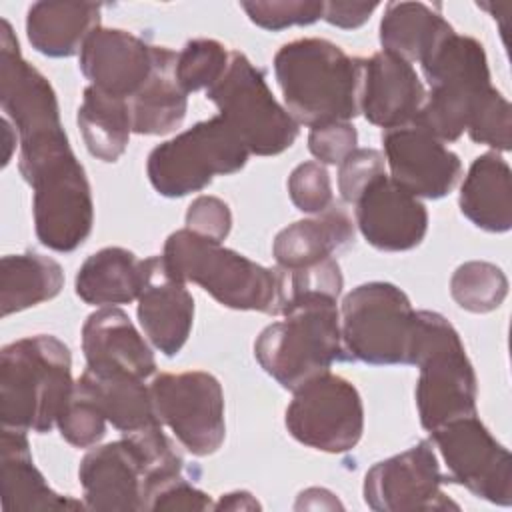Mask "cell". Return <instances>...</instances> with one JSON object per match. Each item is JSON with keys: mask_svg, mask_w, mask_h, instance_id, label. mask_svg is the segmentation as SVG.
<instances>
[{"mask_svg": "<svg viewBox=\"0 0 512 512\" xmlns=\"http://www.w3.org/2000/svg\"><path fill=\"white\" fill-rule=\"evenodd\" d=\"M186 228L208 240L222 242L232 228V212L228 204L216 196H198L186 212Z\"/></svg>", "mask_w": 512, "mask_h": 512, "instance_id": "b9f144b4", "label": "cell"}, {"mask_svg": "<svg viewBox=\"0 0 512 512\" xmlns=\"http://www.w3.org/2000/svg\"><path fill=\"white\" fill-rule=\"evenodd\" d=\"M426 100V90L414 66L404 58L380 50L364 58L360 112L386 130L416 122Z\"/></svg>", "mask_w": 512, "mask_h": 512, "instance_id": "e0dca14e", "label": "cell"}, {"mask_svg": "<svg viewBox=\"0 0 512 512\" xmlns=\"http://www.w3.org/2000/svg\"><path fill=\"white\" fill-rule=\"evenodd\" d=\"M106 422L108 420L98 404L76 380L72 394L56 420L62 438L76 448H92L104 438Z\"/></svg>", "mask_w": 512, "mask_h": 512, "instance_id": "836d02e7", "label": "cell"}, {"mask_svg": "<svg viewBox=\"0 0 512 512\" xmlns=\"http://www.w3.org/2000/svg\"><path fill=\"white\" fill-rule=\"evenodd\" d=\"M258 500L244 490L222 494L220 500L214 504V510H258Z\"/></svg>", "mask_w": 512, "mask_h": 512, "instance_id": "ee69618b", "label": "cell"}, {"mask_svg": "<svg viewBox=\"0 0 512 512\" xmlns=\"http://www.w3.org/2000/svg\"><path fill=\"white\" fill-rule=\"evenodd\" d=\"M382 144L390 178L416 198H444L462 176L458 154L416 124L386 130Z\"/></svg>", "mask_w": 512, "mask_h": 512, "instance_id": "9a60e30c", "label": "cell"}, {"mask_svg": "<svg viewBox=\"0 0 512 512\" xmlns=\"http://www.w3.org/2000/svg\"><path fill=\"white\" fill-rule=\"evenodd\" d=\"M364 58L324 38H298L274 56V74L288 114L304 126L350 122L360 114Z\"/></svg>", "mask_w": 512, "mask_h": 512, "instance_id": "6da1fadb", "label": "cell"}, {"mask_svg": "<svg viewBox=\"0 0 512 512\" xmlns=\"http://www.w3.org/2000/svg\"><path fill=\"white\" fill-rule=\"evenodd\" d=\"M214 510L206 492L188 482L182 474L158 484L144 498V510Z\"/></svg>", "mask_w": 512, "mask_h": 512, "instance_id": "60d3db41", "label": "cell"}, {"mask_svg": "<svg viewBox=\"0 0 512 512\" xmlns=\"http://www.w3.org/2000/svg\"><path fill=\"white\" fill-rule=\"evenodd\" d=\"M378 2H324L322 18L342 30H354L368 22Z\"/></svg>", "mask_w": 512, "mask_h": 512, "instance_id": "7bdbcfd3", "label": "cell"}, {"mask_svg": "<svg viewBox=\"0 0 512 512\" xmlns=\"http://www.w3.org/2000/svg\"><path fill=\"white\" fill-rule=\"evenodd\" d=\"M446 464V482L468 488L492 504H512V458L476 414L456 418L430 432Z\"/></svg>", "mask_w": 512, "mask_h": 512, "instance_id": "4fadbf2b", "label": "cell"}, {"mask_svg": "<svg viewBox=\"0 0 512 512\" xmlns=\"http://www.w3.org/2000/svg\"><path fill=\"white\" fill-rule=\"evenodd\" d=\"M74 388L72 356L50 334L26 336L0 352L2 428L50 432Z\"/></svg>", "mask_w": 512, "mask_h": 512, "instance_id": "7a4b0ae2", "label": "cell"}, {"mask_svg": "<svg viewBox=\"0 0 512 512\" xmlns=\"http://www.w3.org/2000/svg\"><path fill=\"white\" fill-rule=\"evenodd\" d=\"M78 382L118 432L132 434L162 424L154 408L150 386H146L144 380L96 374L86 368Z\"/></svg>", "mask_w": 512, "mask_h": 512, "instance_id": "f1b7e54d", "label": "cell"}, {"mask_svg": "<svg viewBox=\"0 0 512 512\" xmlns=\"http://www.w3.org/2000/svg\"><path fill=\"white\" fill-rule=\"evenodd\" d=\"M154 46L120 28H96L80 48V72L90 86L130 100L148 80Z\"/></svg>", "mask_w": 512, "mask_h": 512, "instance_id": "ac0fdd59", "label": "cell"}, {"mask_svg": "<svg viewBox=\"0 0 512 512\" xmlns=\"http://www.w3.org/2000/svg\"><path fill=\"white\" fill-rule=\"evenodd\" d=\"M86 368L96 374L146 380L156 372L154 354L126 312L106 306L92 312L82 326Z\"/></svg>", "mask_w": 512, "mask_h": 512, "instance_id": "d6986e66", "label": "cell"}, {"mask_svg": "<svg viewBox=\"0 0 512 512\" xmlns=\"http://www.w3.org/2000/svg\"><path fill=\"white\" fill-rule=\"evenodd\" d=\"M160 258L174 278L198 284L226 308L282 314V268L256 264L222 242L198 236L188 228L168 236Z\"/></svg>", "mask_w": 512, "mask_h": 512, "instance_id": "3957f363", "label": "cell"}, {"mask_svg": "<svg viewBox=\"0 0 512 512\" xmlns=\"http://www.w3.org/2000/svg\"><path fill=\"white\" fill-rule=\"evenodd\" d=\"M446 476L430 440L376 462L364 476V502L376 512L458 510L444 492Z\"/></svg>", "mask_w": 512, "mask_h": 512, "instance_id": "5bb4252c", "label": "cell"}, {"mask_svg": "<svg viewBox=\"0 0 512 512\" xmlns=\"http://www.w3.org/2000/svg\"><path fill=\"white\" fill-rule=\"evenodd\" d=\"M2 508L6 512H44L78 510L86 504L48 486L32 460L24 430L2 428Z\"/></svg>", "mask_w": 512, "mask_h": 512, "instance_id": "7402d4cb", "label": "cell"}, {"mask_svg": "<svg viewBox=\"0 0 512 512\" xmlns=\"http://www.w3.org/2000/svg\"><path fill=\"white\" fill-rule=\"evenodd\" d=\"M206 98L216 104L250 154L276 156L298 138L300 124L274 98L264 72L242 52H230L226 72L206 90Z\"/></svg>", "mask_w": 512, "mask_h": 512, "instance_id": "9c48e42d", "label": "cell"}, {"mask_svg": "<svg viewBox=\"0 0 512 512\" xmlns=\"http://www.w3.org/2000/svg\"><path fill=\"white\" fill-rule=\"evenodd\" d=\"M2 316L52 300L64 286L62 266L42 254H8L0 262Z\"/></svg>", "mask_w": 512, "mask_h": 512, "instance_id": "f546056e", "label": "cell"}, {"mask_svg": "<svg viewBox=\"0 0 512 512\" xmlns=\"http://www.w3.org/2000/svg\"><path fill=\"white\" fill-rule=\"evenodd\" d=\"M138 322L150 344L174 356L186 344L194 322V298L186 282L174 278L160 256L146 258V278L138 294Z\"/></svg>", "mask_w": 512, "mask_h": 512, "instance_id": "ffe728a7", "label": "cell"}, {"mask_svg": "<svg viewBox=\"0 0 512 512\" xmlns=\"http://www.w3.org/2000/svg\"><path fill=\"white\" fill-rule=\"evenodd\" d=\"M146 278V258L108 246L90 254L74 280L76 294L90 306H118L138 300Z\"/></svg>", "mask_w": 512, "mask_h": 512, "instance_id": "4316f807", "label": "cell"}, {"mask_svg": "<svg viewBox=\"0 0 512 512\" xmlns=\"http://www.w3.org/2000/svg\"><path fill=\"white\" fill-rule=\"evenodd\" d=\"M178 52L154 46V66L144 86L128 100L132 132L146 136L168 134L178 128L188 110V94L174 76Z\"/></svg>", "mask_w": 512, "mask_h": 512, "instance_id": "cb8c5ba5", "label": "cell"}, {"mask_svg": "<svg viewBox=\"0 0 512 512\" xmlns=\"http://www.w3.org/2000/svg\"><path fill=\"white\" fill-rule=\"evenodd\" d=\"M284 422L300 444L320 452L342 454L362 438V398L350 380L328 370L294 390Z\"/></svg>", "mask_w": 512, "mask_h": 512, "instance_id": "8fae6325", "label": "cell"}, {"mask_svg": "<svg viewBox=\"0 0 512 512\" xmlns=\"http://www.w3.org/2000/svg\"><path fill=\"white\" fill-rule=\"evenodd\" d=\"M380 174H386V160L378 150L356 148L350 152L338 170V190L342 200L354 204L364 188Z\"/></svg>", "mask_w": 512, "mask_h": 512, "instance_id": "f35d334b", "label": "cell"}, {"mask_svg": "<svg viewBox=\"0 0 512 512\" xmlns=\"http://www.w3.org/2000/svg\"><path fill=\"white\" fill-rule=\"evenodd\" d=\"M78 478L90 510H144V470L126 438L90 450L80 462Z\"/></svg>", "mask_w": 512, "mask_h": 512, "instance_id": "44dd1931", "label": "cell"}, {"mask_svg": "<svg viewBox=\"0 0 512 512\" xmlns=\"http://www.w3.org/2000/svg\"><path fill=\"white\" fill-rule=\"evenodd\" d=\"M420 66L430 92L414 124L440 142H454L466 132L476 102L492 86L484 46L472 36L452 32Z\"/></svg>", "mask_w": 512, "mask_h": 512, "instance_id": "8992f818", "label": "cell"}, {"mask_svg": "<svg viewBox=\"0 0 512 512\" xmlns=\"http://www.w3.org/2000/svg\"><path fill=\"white\" fill-rule=\"evenodd\" d=\"M248 156L244 142L218 114L156 146L148 156L146 174L160 196L182 198L204 190L214 176L242 170Z\"/></svg>", "mask_w": 512, "mask_h": 512, "instance_id": "ba28073f", "label": "cell"}, {"mask_svg": "<svg viewBox=\"0 0 512 512\" xmlns=\"http://www.w3.org/2000/svg\"><path fill=\"white\" fill-rule=\"evenodd\" d=\"M38 240L56 252L76 250L92 232L94 202L82 164L74 152L54 156L28 174Z\"/></svg>", "mask_w": 512, "mask_h": 512, "instance_id": "30bf717a", "label": "cell"}, {"mask_svg": "<svg viewBox=\"0 0 512 512\" xmlns=\"http://www.w3.org/2000/svg\"><path fill=\"white\" fill-rule=\"evenodd\" d=\"M242 10L248 18L264 28V30H284L290 26H308L322 18L324 2H310V0H252L242 2Z\"/></svg>", "mask_w": 512, "mask_h": 512, "instance_id": "d590c367", "label": "cell"}, {"mask_svg": "<svg viewBox=\"0 0 512 512\" xmlns=\"http://www.w3.org/2000/svg\"><path fill=\"white\" fill-rule=\"evenodd\" d=\"M292 204L306 214H320L334 204L328 170L320 162H302L288 176Z\"/></svg>", "mask_w": 512, "mask_h": 512, "instance_id": "8d00e7d4", "label": "cell"}, {"mask_svg": "<svg viewBox=\"0 0 512 512\" xmlns=\"http://www.w3.org/2000/svg\"><path fill=\"white\" fill-rule=\"evenodd\" d=\"M150 392L160 422L190 454L210 456L222 446L226 436L224 392L212 374L164 372L154 376Z\"/></svg>", "mask_w": 512, "mask_h": 512, "instance_id": "7c38bea8", "label": "cell"}, {"mask_svg": "<svg viewBox=\"0 0 512 512\" xmlns=\"http://www.w3.org/2000/svg\"><path fill=\"white\" fill-rule=\"evenodd\" d=\"M76 120L84 144L94 158L102 162H116L124 154L132 134L128 100L88 86Z\"/></svg>", "mask_w": 512, "mask_h": 512, "instance_id": "4dcf8cb0", "label": "cell"}, {"mask_svg": "<svg viewBox=\"0 0 512 512\" xmlns=\"http://www.w3.org/2000/svg\"><path fill=\"white\" fill-rule=\"evenodd\" d=\"M454 302L474 314L496 310L508 294V278L492 262L470 260L460 264L450 278Z\"/></svg>", "mask_w": 512, "mask_h": 512, "instance_id": "1f68e13d", "label": "cell"}, {"mask_svg": "<svg viewBox=\"0 0 512 512\" xmlns=\"http://www.w3.org/2000/svg\"><path fill=\"white\" fill-rule=\"evenodd\" d=\"M354 204L360 234L378 250H412L428 232L426 206L420 198L400 188L388 174L372 180Z\"/></svg>", "mask_w": 512, "mask_h": 512, "instance_id": "2e32d148", "label": "cell"}, {"mask_svg": "<svg viewBox=\"0 0 512 512\" xmlns=\"http://www.w3.org/2000/svg\"><path fill=\"white\" fill-rule=\"evenodd\" d=\"M354 240V222L344 208L332 204L314 218L282 228L272 244L274 260L284 270H296L330 258Z\"/></svg>", "mask_w": 512, "mask_h": 512, "instance_id": "603a6c76", "label": "cell"}, {"mask_svg": "<svg viewBox=\"0 0 512 512\" xmlns=\"http://www.w3.org/2000/svg\"><path fill=\"white\" fill-rule=\"evenodd\" d=\"M230 52L218 40L196 38L184 44L176 56L174 76L186 94L208 90L226 72Z\"/></svg>", "mask_w": 512, "mask_h": 512, "instance_id": "d6a6232c", "label": "cell"}, {"mask_svg": "<svg viewBox=\"0 0 512 512\" xmlns=\"http://www.w3.org/2000/svg\"><path fill=\"white\" fill-rule=\"evenodd\" d=\"M454 28L422 2H388L380 20L382 50L422 62Z\"/></svg>", "mask_w": 512, "mask_h": 512, "instance_id": "83f0119b", "label": "cell"}, {"mask_svg": "<svg viewBox=\"0 0 512 512\" xmlns=\"http://www.w3.org/2000/svg\"><path fill=\"white\" fill-rule=\"evenodd\" d=\"M100 10L94 2H36L26 14L28 42L50 58L80 54L86 38L100 28Z\"/></svg>", "mask_w": 512, "mask_h": 512, "instance_id": "484cf974", "label": "cell"}, {"mask_svg": "<svg viewBox=\"0 0 512 512\" xmlns=\"http://www.w3.org/2000/svg\"><path fill=\"white\" fill-rule=\"evenodd\" d=\"M284 304L282 310L286 306L288 300L298 298V296H306V294H320V296H330L336 298L342 292L344 286V278L340 272V264L336 262V258H324L316 264L304 266V268H296V270H284Z\"/></svg>", "mask_w": 512, "mask_h": 512, "instance_id": "74e56055", "label": "cell"}, {"mask_svg": "<svg viewBox=\"0 0 512 512\" xmlns=\"http://www.w3.org/2000/svg\"><path fill=\"white\" fill-rule=\"evenodd\" d=\"M510 104L490 86L476 102L466 132L476 144L494 148V152L510 150Z\"/></svg>", "mask_w": 512, "mask_h": 512, "instance_id": "e575fe53", "label": "cell"}, {"mask_svg": "<svg viewBox=\"0 0 512 512\" xmlns=\"http://www.w3.org/2000/svg\"><path fill=\"white\" fill-rule=\"evenodd\" d=\"M358 132L350 122H328L310 128L308 150L320 164H342L356 150Z\"/></svg>", "mask_w": 512, "mask_h": 512, "instance_id": "ab89813d", "label": "cell"}, {"mask_svg": "<svg viewBox=\"0 0 512 512\" xmlns=\"http://www.w3.org/2000/svg\"><path fill=\"white\" fill-rule=\"evenodd\" d=\"M336 298L306 294L286 302L282 320L266 326L254 342L258 364L282 388L294 392L334 362L348 360Z\"/></svg>", "mask_w": 512, "mask_h": 512, "instance_id": "277c9868", "label": "cell"}, {"mask_svg": "<svg viewBox=\"0 0 512 512\" xmlns=\"http://www.w3.org/2000/svg\"><path fill=\"white\" fill-rule=\"evenodd\" d=\"M412 364L420 368L416 406L420 424L432 432L456 418L476 414V374L456 328L438 312L418 310Z\"/></svg>", "mask_w": 512, "mask_h": 512, "instance_id": "5b68a950", "label": "cell"}, {"mask_svg": "<svg viewBox=\"0 0 512 512\" xmlns=\"http://www.w3.org/2000/svg\"><path fill=\"white\" fill-rule=\"evenodd\" d=\"M340 330L348 360L372 366L412 364L418 312L398 286L366 282L344 296Z\"/></svg>", "mask_w": 512, "mask_h": 512, "instance_id": "52a82bcc", "label": "cell"}, {"mask_svg": "<svg viewBox=\"0 0 512 512\" xmlns=\"http://www.w3.org/2000/svg\"><path fill=\"white\" fill-rule=\"evenodd\" d=\"M510 166L498 152L478 156L460 186V212L486 232H508L512 226Z\"/></svg>", "mask_w": 512, "mask_h": 512, "instance_id": "d4e9b609", "label": "cell"}]
</instances>
